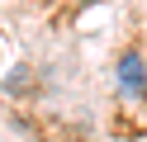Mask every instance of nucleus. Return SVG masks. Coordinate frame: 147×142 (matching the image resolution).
Instances as JSON below:
<instances>
[{
  "label": "nucleus",
  "instance_id": "nucleus-1",
  "mask_svg": "<svg viewBox=\"0 0 147 142\" xmlns=\"http://www.w3.org/2000/svg\"><path fill=\"white\" fill-rule=\"evenodd\" d=\"M119 85H123V95H142L147 90V66L138 52H123L119 57Z\"/></svg>",
  "mask_w": 147,
  "mask_h": 142
}]
</instances>
